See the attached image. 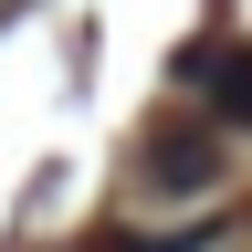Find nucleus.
<instances>
[{"instance_id": "obj_1", "label": "nucleus", "mask_w": 252, "mask_h": 252, "mask_svg": "<svg viewBox=\"0 0 252 252\" xmlns=\"http://www.w3.org/2000/svg\"><path fill=\"white\" fill-rule=\"evenodd\" d=\"M179 74H200L220 116H252V84H242V74H252V63H242L231 42H200V53H189V63H179Z\"/></svg>"}, {"instance_id": "obj_2", "label": "nucleus", "mask_w": 252, "mask_h": 252, "mask_svg": "<svg viewBox=\"0 0 252 252\" xmlns=\"http://www.w3.org/2000/svg\"><path fill=\"white\" fill-rule=\"evenodd\" d=\"M137 179L189 200V189H210V147H200V137H189V147H147V168H137Z\"/></svg>"}, {"instance_id": "obj_3", "label": "nucleus", "mask_w": 252, "mask_h": 252, "mask_svg": "<svg viewBox=\"0 0 252 252\" xmlns=\"http://www.w3.org/2000/svg\"><path fill=\"white\" fill-rule=\"evenodd\" d=\"M189 252H231V242H220V231H200V242H189Z\"/></svg>"}]
</instances>
